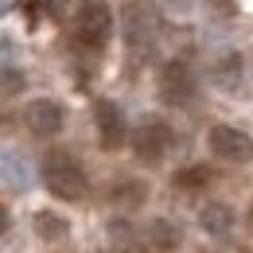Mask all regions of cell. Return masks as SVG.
Masks as SVG:
<instances>
[{"instance_id": "cell-1", "label": "cell", "mask_w": 253, "mask_h": 253, "mask_svg": "<svg viewBox=\"0 0 253 253\" xmlns=\"http://www.w3.org/2000/svg\"><path fill=\"white\" fill-rule=\"evenodd\" d=\"M43 183H47V191L55 199L74 203V199L86 195V171L78 168V160L70 156V152L55 148V152H47V160H43Z\"/></svg>"}, {"instance_id": "cell-2", "label": "cell", "mask_w": 253, "mask_h": 253, "mask_svg": "<svg viewBox=\"0 0 253 253\" xmlns=\"http://www.w3.org/2000/svg\"><path fill=\"white\" fill-rule=\"evenodd\" d=\"M109 28H113V16L101 0H82L74 8V20H70V39L78 47H90L97 51L105 39H109Z\"/></svg>"}, {"instance_id": "cell-3", "label": "cell", "mask_w": 253, "mask_h": 253, "mask_svg": "<svg viewBox=\"0 0 253 253\" xmlns=\"http://www.w3.org/2000/svg\"><path fill=\"white\" fill-rule=\"evenodd\" d=\"M132 148H136V156L144 164H160L168 156V148H171V128L164 121H156V117H148L144 125L132 132Z\"/></svg>"}, {"instance_id": "cell-4", "label": "cell", "mask_w": 253, "mask_h": 253, "mask_svg": "<svg viewBox=\"0 0 253 253\" xmlns=\"http://www.w3.org/2000/svg\"><path fill=\"white\" fill-rule=\"evenodd\" d=\"M207 140H211V148H214L218 160H230V164L253 160V136H246L242 128H234V125H214Z\"/></svg>"}, {"instance_id": "cell-5", "label": "cell", "mask_w": 253, "mask_h": 253, "mask_svg": "<svg viewBox=\"0 0 253 253\" xmlns=\"http://www.w3.org/2000/svg\"><path fill=\"white\" fill-rule=\"evenodd\" d=\"M160 97L168 101V105H187L191 97H195V74L187 70V63H164L160 70Z\"/></svg>"}, {"instance_id": "cell-6", "label": "cell", "mask_w": 253, "mask_h": 253, "mask_svg": "<svg viewBox=\"0 0 253 253\" xmlns=\"http://www.w3.org/2000/svg\"><path fill=\"white\" fill-rule=\"evenodd\" d=\"M63 121H66L63 105L51 101V97H35L32 105L24 109V125L32 128L35 136H55V132L63 128Z\"/></svg>"}, {"instance_id": "cell-7", "label": "cell", "mask_w": 253, "mask_h": 253, "mask_svg": "<svg viewBox=\"0 0 253 253\" xmlns=\"http://www.w3.org/2000/svg\"><path fill=\"white\" fill-rule=\"evenodd\" d=\"M94 117H97V140H101V148H109V152H113V148H121V144H125V136H128L121 109H117L113 101H97Z\"/></svg>"}, {"instance_id": "cell-8", "label": "cell", "mask_w": 253, "mask_h": 253, "mask_svg": "<svg viewBox=\"0 0 253 253\" xmlns=\"http://www.w3.org/2000/svg\"><path fill=\"white\" fill-rule=\"evenodd\" d=\"M211 82L226 90V94H234L238 86H242V55L238 51H222L211 59Z\"/></svg>"}, {"instance_id": "cell-9", "label": "cell", "mask_w": 253, "mask_h": 253, "mask_svg": "<svg viewBox=\"0 0 253 253\" xmlns=\"http://www.w3.org/2000/svg\"><path fill=\"white\" fill-rule=\"evenodd\" d=\"M152 32H156L152 12L140 8V4H128L125 8V43L128 47H144V43L152 39Z\"/></svg>"}, {"instance_id": "cell-10", "label": "cell", "mask_w": 253, "mask_h": 253, "mask_svg": "<svg viewBox=\"0 0 253 253\" xmlns=\"http://www.w3.org/2000/svg\"><path fill=\"white\" fill-rule=\"evenodd\" d=\"M199 226H203L207 234L222 238V234H230V226H234V211H230L226 203H207V207L199 211Z\"/></svg>"}, {"instance_id": "cell-11", "label": "cell", "mask_w": 253, "mask_h": 253, "mask_svg": "<svg viewBox=\"0 0 253 253\" xmlns=\"http://www.w3.org/2000/svg\"><path fill=\"white\" fill-rule=\"evenodd\" d=\"M148 246L156 253H168V250H175L179 246V230L171 226V222H164V218H152L148 226H144V234H140Z\"/></svg>"}, {"instance_id": "cell-12", "label": "cell", "mask_w": 253, "mask_h": 253, "mask_svg": "<svg viewBox=\"0 0 253 253\" xmlns=\"http://www.w3.org/2000/svg\"><path fill=\"white\" fill-rule=\"evenodd\" d=\"M28 179H32L28 160L16 156V152L8 148V152H4V187H8V191H24V187H28Z\"/></svg>"}, {"instance_id": "cell-13", "label": "cell", "mask_w": 253, "mask_h": 253, "mask_svg": "<svg viewBox=\"0 0 253 253\" xmlns=\"http://www.w3.org/2000/svg\"><path fill=\"white\" fill-rule=\"evenodd\" d=\"M32 226H35V234L43 238V242H63L66 238V218H59V214H51V211H35V218H32Z\"/></svg>"}, {"instance_id": "cell-14", "label": "cell", "mask_w": 253, "mask_h": 253, "mask_svg": "<svg viewBox=\"0 0 253 253\" xmlns=\"http://www.w3.org/2000/svg\"><path fill=\"white\" fill-rule=\"evenodd\" d=\"M211 179H214V171H211L207 164H191V168H183V171L175 175L179 187H207Z\"/></svg>"}, {"instance_id": "cell-15", "label": "cell", "mask_w": 253, "mask_h": 253, "mask_svg": "<svg viewBox=\"0 0 253 253\" xmlns=\"http://www.w3.org/2000/svg\"><path fill=\"white\" fill-rule=\"evenodd\" d=\"M109 199H113V203H117V207H136V203H140V199H144V187H140V183H117V187L109 191Z\"/></svg>"}, {"instance_id": "cell-16", "label": "cell", "mask_w": 253, "mask_h": 253, "mask_svg": "<svg viewBox=\"0 0 253 253\" xmlns=\"http://www.w3.org/2000/svg\"><path fill=\"white\" fill-rule=\"evenodd\" d=\"M207 12H211L214 20L226 24V20H234V16H238V4H234V0H207Z\"/></svg>"}, {"instance_id": "cell-17", "label": "cell", "mask_w": 253, "mask_h": 253, "mask_svg": "<svg viewBox=\"0 0 253 253\" xmlns=\"http://www.w3.org/2000/svg\"><path fill=\"white\" fill-rule=\"evenodd\" d=\"M16 90H24V74H16V70L8 66V70H4V94L12 97Z\"/></svg>"}, {"instance_id": "cell-18", "label": "cell", "mask_w": 253, "mask_h": 253, "mask_svg": "<svg viewBox=\"0 0 253 253\" xmlns=\"http://www.w3.org/2000/svg\"><path fill=\"white\" fill-rule=\"evenodd\" d=\"M160 4H164V12H171V16H183V12L195 8V0H160Z\"/></svg>"}, {"instance_id": "cell-19", "label": "cell", "mask_w": 253, "mask_h": 253, "mask_svg": "<svg viewBox=\"0 0 253 253\" xmlns=\"http://www.w3.org/2000/svg\"><path fill=\"white\" fill-rule=\"evenodd\" d=\"M222 253H250V250H238V246H230V250H222Z\"/></svg>"}, {"instance_id": "cell-20", "label": "cell", "mask_w": 253, "mask_h": 253, "mask_svg": "<svg viewBox=\"0 0 253 253\" xmlns=\"http://www.w3.org/2000/svg\"><path fill=\"white\" fill-rule=\"evenodd\" d=\"M250 230H253V207H250Z\"/></svg>"}, {"instance_id": "cell-21", "label": "cell", "mask_w": 253, "mask_h": 253, "mask_svg": "<svg viewBox=\"0 0 253 253\" xmlns=\"http://www.w3.org/2000/svg\"><path fill=\"white\" fill-rule=\"evenodd\" d=\"M121 253H132V250H121Z\"/></svg>"}]
</instances>
